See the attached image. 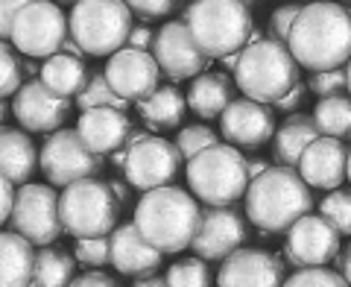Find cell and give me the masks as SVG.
I'll list each match as a JSON object with an SVG mask.
<instances>
[{
  "mask_svg": "<svg viewBox=\"0 0 351 287\" xmlns=\"http://www.w3.org/2000/svg\"><path fill=\"white\" fill-rule=\"evenodd\" d=\"M316 138H322L319 126H316L313 115H302L295 112L290 115L284 124L278 126L276 138H272V159H276L281 168H293L299 170V161L304 156V150L311 147Z\"/></svg>",
  "mask_w": 351,
  "mask_h": 287,
  "instance_id": "obj_24",
  "label": "cell"
},
{
  "mask_svg": "<svg viewBox=\"0 0 351 287\" xmlns=\"http://www.w3.org/2000/svg\"><path fill=\"white\" fill-rule=\"evenodd\" d=\"M348 150L351 147H346V141L325 135L316 138L299 161L302 179L316 191H339L343 179H348Z\"/></svg>",
  "mask_w": 351,
  "mask_h": 287,
  "instance_id": "obj_20",
  "label": "cell"
},
{
  "mask_svg": "<svg viewBox=\"0 0 351 287\" xmlns=\"http://www.w3.org/2000/svg\"><path fill=\"white\" fill-rule=\"evenodd\" d=\"M284 287H348V282L339 275L337 270L328 267H307V270H295Z\"/></svg>",
  "mask_w": 351,
  "mask_h": 287,
  "instance_id": "obj_37",
  "label": "cell"
},
{
  "mask_svg": "<svg viewBox=\"0 0 351 287\" xmlns=\"http://www.w3.org/2000/svg\"><path fill=\"white\" fill-rule=\"evenodd\" d=\"M152 56L161 65V73L173 82H184V80H196V76L208 73V65L214 59H208L202 47L193 41L188 24L182 18L167 21L158 36H156V47Z\"/></svg>",
  "mask_w": 351,
  "mask_h": 287,
  "instance_id": "obj_13",
  "label": "cell"
},
{
  "mask_svg": "<svg viewBox=\"0 0 351 287\" xmlns=\"http://www.w3.org/2000/svg\"><path fill=\"white\" fill-rule=\"evenodd\" d=\"M234 88L237 82L228 80L226 71L219 73H202L191 82V91H188V108L193 115H199L202 120H214V117H223V112L234 103Z\"/></svg>",
  "mask_w": 351,
  "mask_h": 287,
  "instance_id": "obj_26",
  "label": "cell"
},
{
  "mask_svg": "<svg viewBox=\"0 0 351 287\" xmlns=\"http://www.w3.org/2000/svg\"><path fill=\"white\" fill-rule=\"evenodd\" d=\"M156 36H158V32H152L147 24H135V30H132V36H129V44H126V47L152 50V47H156Z\"/></svg>",
  "mask_w": 351,
  "mask_h": 287,
  "instance_id": "obj_43",
  "label": "cell"
},
{
  "mask_svg": "<svg viewBox=\"0 0 351 287\" xmlns=\"http://www.w3.org/2000/svg\"><path fill=\"white\" fill-rule=\"evenodd\" d=\"M237 3H243V6H252V3H258V0H237Z\"/></svg>",
  "mask_w": 351,
  "mask_h": 287,
  "instance_id": "obj_55",
  "label": "cell"
},
{
  "mask_svg": "<svg viewBox=\"0 0 351 287\" xmlns=\"http://www.w3.org/2000/svg\"><path fill=\"white\" fill-rule=\"evenodd\" d=\"M348 182H351V150H348Z\"/></svg>",
  "mask_w": 351,
  "mask_h": 287,
  "instance_id": "obj_56",
  "label": "cell"
},
{
  "mask_svg": "<svg viewBox=\"0 0 351 287\" xmlns=\"http://www.w3.org/2000/svg\"><path fill=\"white\" fill-rule=\"evenodd\" d=\"M120 203L103 179H82L62 191V223L76 240L112 238L117 229Z\"/></svg>",
  "mask_w": 351,
  "mask_h": 287,
  "instance_id": "obj_8",
  "label": "cell"
},
{
  "mask_svg": "<svg viewBox=\"0 0 351 287\" xmlns=\"http://www.w3.org/2000/svg\"><path fill=\"white\" fill-rule=\"evenodd\" d=\"M182 21L188 24L193 41L208 59H226L232 53L249 47V36L255 30L249 6L237 0H193L184 6Z\"/></svg>",
  "mask_w": 351,
  "mask_h": 287,
  "instance_id": "obj_4",
  "label": "cell"
},
{
  "mask_svg": "<svg viewBox=\"0 0 351 287\" xmlns=\"http://www.w3.org/2000/svg\"><path fill=\"white\" fill-rule=\"evenodd\" d=\"M135 287H170L167 275H147V279H135Z\"/></svg>",
  "mask_w": 351,
  "mask_h": 287,
  "instance_id": "obj_49",
  "label": "cell"
},
{
  "mask_svg": "<svg viewBox=\"0 0 351 287\" xmlns=\"http://www.w3.org/2000/svg\"><path fill=\"white\" fill-rule=\"evenodd\" d=\"M0 62H3L0 94H3V100H9V97H15L21 88H24V56H21V53H12L9 41H3V47H0Z\"/></svg>",
  "mask_w": 351,
  "mask_h": 287,
  "instance_id": "obj_35",
  "label": "cell"
},
{
  "mask_svg": "<svg viewBox=\"0 0 351 287\" xmlns=\"http://www.w3.org/2000/svg\"><path fill=\"white\" fill-rule=\"evenodd\" d=\"M12 115L29 135H53L71 117V100L53 94L41 80H27L12 97Z\"/></svg>",
  "mask_w": 351,
  "mask_h": 287,
  "instance_id": "obj_15",
  "label": "cell"
},
{
  "mask_svg": "<svg viewBox=\"0 0 351 287\" xmlns=\"http://www.w3.org/2000/svg\"><path fill=\"white\" fill-rule=\"evenodd\" d=\"M276 115L267 103L240 97L219 117V135L237 150H258L276 138Z\"/></svg>",
  "mask_w": 351,
  "mask_h": 287,
  "instance_id": "obj_18",
  "label": "cell"
},
{
  "mask_svg": "<svg viewBox=\"0 0 351 287\" xmlns=\"http://www.w3.org/2000/svg\"><path fill=\"white\" fill-rule=\"evenodd\" d=\"M287 47L311 73L339 71L351 62V9L334 0L304 3L290 30Z\"/></svg>",
  "mask_w": 351,
  "mask_h": 287,
  "instance_id": "obj_1",
  "label": "cell"
},
{
  "mask_svg": "<svg viewBox=\"0 0 351 287\" xmlns=\"http://www.w3.org/2000/svg\"><path fill=\"white\" fill-rule=\"evenodd\" d=\"M123 3H126L138 18L152 21V18H167V15H173V12H179L182 0H123Z\"/></svg>",
  "mask_w": 351,
  "mask_h": 287,
  "instance_id": "obj_40",
  "label": "cell"
},
{
  "mask_svg": "<svg viewBox=\"0 0 351 287\" xmlns=\"http://www.w3.org/2000/svg\"><path fill=\"white\" fill-rule=\"evenodd\" d=\"M73 255L82 267H106L112 264V238H88V240H76Z\"/></svg>",
  "mask_w": 351,
  "mask_h": 287,
  "instance_id": "obj_36",
  "label": "cell"
},
{
  "mask_svg": "<svg viewBox=\"0 0 351 287\" xmlns=\"http://www.w3.org/2000/svg\"><path fill=\"white\" fill-rule=\"evenodd\" d=\"M76 279V255L62 246H41L32 287H71Z\"/></svg>",
  "mask_w": 351,
  "mask_h": 287,
  "instance_id": "obj_29",
  "label": "cell"
},
{
  "mask_svg": "<svg viewBox=\"0 0 351 287\" xmlns=\"http://www.w3.org/2000/svg\"><path fill=\"white\" fill-rule=\"evenodd\" d=\"M135 226L158 252L176 255L193 246L196 231L202 226V208L199 200L184 187H156L138 200Z\"/></svg>",
  "mask_w": 351,
  "mask_h": 287,
  "instance_id": "obj_2",
  "label": "cell"
},
{
  "mask_svg": "<svg viewBox=\"0 0 351 287\" xmlns=\"http://www.w3.org/2000/svg\"><path fill=\"white\" fill-rule=\"evenodd\" d=\"M164 252H158L149 240L141 235V229L132 223H120L112 235V264L120 275H132V279H147L156 275L161 267Z\"/></svg>",
  "mask_w": 351,
  "mask_h": 287,
  "instance_id": "obj_21",
  "label": "cell"
},
{
  "mask_svg": "<svg viewBox=\"0 0 351 287\" xmlns=\"http://www.w3.org/2000/svg\"><path fill=\"white\" fill-rule=\"evenodd\" d=\"M91 76V68L85 65V59H76V56H68V53H56V56L44 59V68H41V76L38 80L50 88L53 94L64 97V100H76L82 94V88Z\"/></svg>",
  "mask_w": 351,
  "mask_h": 287,
  "instance_id": "obj_28",
  "label": "cell"
},
{
  "mask_svg": "<svg viewBox=\"0 0 351 287\" xmlns=\"http://www.w3.org/2000/svg\"><path fill=\"white\" fill-rule=\"evenodd\" d=\"M339 231L328 223L322 214H307L287 231L284 240V258L295 270L307 267H328L339 258Z\"/></svg>",
  "mask_w": 351,
  "mask_h": 287,
  "instance_id": "obj_14",
  "label": "cell"
},
{
  "mask_svg": "<svg viewBox=\"0 0 351 287\" xmlns=\"http://www.w3.org/2000/svg\"><path fill=\"white\" fill-rule=\"evenodd\" d=\"M184 112H188V97L176 85H161L158 91H152L147 100L138 103V115L152 132L176 129L184 120Z\"/></svg>",
  "mask_w": 351,
  "mask_h": 287,
  "instance_id": "obj_27",
  "label": "cell"
},
{
  "mask_svg": "<svg viewBox=\"0 0 351 287\" xmlns=\"http://www.w3.org/2000/svg\"><path fill=\"white\" fill-rule=\"evenodd\" d=\"M249 240L246 214L237 208H202V226L196 231L193 252L202 261H226Z\"/></svg>",
  "mask_w": 351,
  "mask_h": 287,
  "instance_id": "obj_16",
  "label": "cell"
},
{
  "mask_svg": "<svg viewBox=\"0 0 351 287\" xmlns=\"http://www.w3.org/2000/svg\"><path fill=\"white\" fill-rule=\"evenodd\" d=\"M313 120L325 138L351 141V94H337L316 100Z\"/></svg>",
  "mask_w": 351,
  "mask_h": 287,
  "instance_id": "obj_30",
  "label": "cell"
},
{
  "mask_svg": "<svg viewBox=\"0 0 351 287\" xmlns=\"http://www.w3.org/2000/svg\"><path fill=\"white\" fill-rule=\"evenodd\" d=\"M15 205H18V191H15V182L9 179H0V217L3 223H9L15 214Z\"/></svg>",
  "mask_w": 351,
  "mask_h": 287,
  "instance_id": "obj_42",
  "label": "cell"
},
{
  "mask_svg": "<svg viewBox=\"0 0 351 287\" xmlns=\"http://www.w3.org/2000/svg\"><path fill=\"white\" fill-rule=\"evenodd\" d=\"M284 264L263 249L243 246L223 261L217 287H284Z\"/></svg>",
  "mask_w": 351,
  "mask_h": 287,
  "instance_id": "obj_19",
  "label": "cell"
},
{
  "mask_svg": "<svg viewBox=\"0 0 351 287\" xmlns=\"http://www.w3.org/2000/svg\"><path fill=\"white\" fill-rule=\"evenodd\" d=\"M307 88H311V91L319 97V100H325V97L346 94V91H348V73H346V68L311 73V80H307Z\"/></svg>",
  "mask_w": 351,
  "mask_h": 287,
  "instance_id": "obj_38",
  "label": "cell"
},
{
  "mask_svg": "<svg viewBox=\"0 0 351 287\" xmlns=\"http://www.w3.org/2000/svg\"><path fill=\"white\" fill-rule=\"evenodd\" d=\"M71 287H117V282L112 279V275L100 273V270H91V273H82V275H76Z\"/></svg>",
  "mask_w": 351,
  "mask_h": 287,
  "instance_id": "obj_44",
  "label": "cell"
},
{
  "mask_svg": "<svg viewBox=\"0 0 351 287\" xmlns=\"http://www.w3.org/2000/svg\"><path fill=\"white\" fill-rule=\"evenodd\" d=\"M0 275L3 282L0 287H32L36 282V264H38V252L36 244H29L24 235L18 231H3L0 235Z\"/></svg>",
  "mask_w": 351,
  "mask_h": 287,
  "instance_id": "obj_25",
  "label": "cell"
},
{
  "mask_svg": "<svg viewBox=\"0 0 351 287\" xmlns=\"http://www.w3.org/2000/svg\"><path fill=\"white\" fill-rule=\"evenodd\" d=\"M71 38V18L53 0H36L18 15L12 27V44L27 59H50L62 53Z\"/></svg>",
  "mask_w": 351,
  "mask_h": 287,
  "instance_id": "obj_9",
  "label": "cell"
},
{
  "mask_svg": "<svg viewBox=\"0 0 351 287\" xmlns=\"http://www.w3.org/2000/svg\"><path fill=\"white\" fill-rule=\"evenodd\" d=\"M319 214L331 223L343 238H351V191H331L319 203Z\"/></svg>",
  "mask_w": 351,
  "mask_h": 287,
  "instance_id": "obj_34",
  "label": "cell"
},
{
  "mask_svg": "<svg viewBox=\"0 0 351 287\" xmlns=\"http://www.w3.org/2000/svg\"><path fill=\"white\" fill-rule=\"evenodd\" d=\"M240 56H243V53H232V56L219 59V65H223V71H232V73H237V65H240Z\"/></svg>",
  "mask_w": 351,
  "mask_h": 287,
  "instance_id": "obj_51",
  "label": "cell"
},
{
  "mask_svg": "<svg viewBox=\"0 0 351 287\" xmlns=\"http://www.w3.org/2000/svg\"><path fill=\"white\" fill-rule=\"evenodd\" d=\"M299 68L287 44L276 38H263L261 44H249L240 56L234 82L243 97L267 106H276L281 97H287L299 85Z\"/></svg>",
  "mask_w": 351,
  "mask_h": 287,
  "instance_id": "obj_5",
  "label": "cell"
},
{
  "mask_svg": "<svg viewBox=\"0 0 351 287\" xmlns=\"http://www.w3.org/2000/svg\"><path fill=\"white\" fill-rule=\"evenodd\" d=\"M71 36L85 56H114L129 44L135 12L123 0H80L71 9Z\"/></svg>",
  "mask_w": 351,
  "mask_h": 287,
  "instance_id": "obj_7",
  "label": "cell"
},
{
  "mask_svg": "<svg viewBox=\"0 0 351 287\" xmlns=\"http://www.w3.org/2000/svg\"><path fill=\"white\" fill-rule=\"evenodd\" d=\"M0 170L3 179L15 185H29L36 170H41V150H36V141L24 129H3L0 132Z\"/></svg>",
  "mask_w": 351,
  "mask_h": 287,
  "instance_id": "obj_23",
  "label": "cell"
},
{
  "mask_svg": "<svg viewBox=\"0 0 351 287\" xmlns=\"http://www.w3.org/2000/svg\"><path fill=\"white\" fill-rule=\"evenodd\" d=\"M62 53H68V56H76V59H82V56H85V53H82V47H80V44L73 41V36H71L68 41L62 44Z\"/></svg>",
  "mask_w": 351,
  "mask_h": 287,
  "instance_id": "obj_50",
  "label": "cell"
},
{
  "mask_svg": "<svg viewBox=\"0 0 351 287\" xmlns=\"http://www.w3.org/2000/svg\"><path fill=\"white\" fill-rule=\"evenodd\" d=\"M246 170H249V179H258L269 170V161L267 159H258V156H246Z\"/></svg>",
  "mask_w": 351,
  "mask_h": 287,
  "instance_id": "obj_47",
  "label": "cell"
},
{
  "mask_svg": "<svg viewBox=\"0 0 351 287\" xmlns=\"http://www.w3.org/2000/svg\"><path fill=\"white\" fill-rule=\"evenodd\" d=\"M246 220L269 235H287L302 217L313 211L311 185L293 168H269L263 176L249 182L243 196Z\"/></svg>",
  "mask_w": 351,
  "mask_h": 287,
  "instance_id": "obj_3",
  "label": "cell"
},
{
  "mask_svg": "<svg viewBox=\"0 0 351 287\" xmlns=\"http://www.w3.org/2000/svg\"><path fill=\"white\" fill-rule=\"evenodd\" d=\"M346 73H348V94H351V62L346 65Z\"/></svg>",
  "mask_w": 351,
  "mask_h": 287,
  "instance_id": "obj_53",
  "label": "cell"
},
{
  "mask_svg": "<svg viewBox=\"0 0 351 287\" xmlns=\"http://www.w3.org/2000/svg\"><path fill=\"white\" fill-rule=\"evenodd\" d=\"M184 176H188L191 194L205 208H232L246 196L252 182L246 156L232 144H217L199 152L193 161L184 164Z\"/></svg>",
  "mask_w": 351,
  "mask_h": 287,
  "instance_id": "obj_6",
  "label": "cell"
},
{
  "mask_svg": "<svg viewBox=\"0 0 351 287\" xmlns=\"http://www.w3.org/2000/svg\"><path fill=\"white\" fill-rule=\"evenodd\" d=\"M211 270H208V261L202 258H179L167 270V284L170 287H211Z\"/></svg>",
  "mask_w": 351,
  "mask_h": 287,
  "instance_id": "obj_33",
  "label": "cell"
},
{
  "mask_svg": "<svg viewBox=\"0 0 351 287\" xmlns=\"http://www.w3.org/2000/svg\"><path fill=\"white\" fill-rule=\"evenodd\" d=\"M103 168V156L88 150L76 129H59L47 135L41 147V173L53 187H71L82 179H94Z\"/></svg>",
  "mask_w": 351,
  "mask_h": 287,
  "instance_id": "obj_10",
  "label": "cell"
},
{
  "mask_svg": "<svg viewBox=\"0 0 351 287\" xmlns=\"http://www.w3.org/2000/svg\"><path fill=\"white\" fill-rule=\"evenodd\" d=\"M182 152L176 147V141L164 138H147L138 147L129 150V161L123 168V179L135 187V191H156V187H167L182 170Z\"/></svg>",
  "mask_w": 351,
  "mask_h": 287,
  "instance_id": "obj_12",
  "label": "cell"
},
{
  "mask_svg": "<svg viewBox=\"0 0 351 287\" xmlns=\"http://www.w3.org/2000/svg\"><path fill=\"white\" fill-rule=\"evenodd\" d=\"M334 264H337V273L343 275V279L348 282V287H351V244L343 246V252H339V258Z\"/></svg>",
  "mask_w": 351,
  "mask_h": 287,
  "instance_id": "obj_46",
  "label": "cell"
},
{
  "mask_svg": "<svg viewBox=\"0 0 351 287\" xmlns=\"http://www.w3.org/2000/svg\"><path fill=\"white\" fill-rule=\"evenodd\" d=\"M53 3H73V6H76V3H80V0H53Z\"/></svg>",
  "mask_w": 351,
  "mask_h": 287,
  "instance_id": "obj_54",
  "label": "cell"
},
{
  "mask_svg": "<svg viewBox=\"0 0 351 287\" xmlns=\"http://www.w3.org/2000/svg\"><path fill=\"white\" fill-rule=\"evenodd\" d=\"M108 187H112V194H114V200L120 203V205H126L129 203V182L126 179H108Z\"/></svg>",
  "mask_w": 351,
  "mask_h": 287,
  "instance_id": "obj_48",
  "label": "cell"
},
{
  "mask_svg": "<svg viewBox=\"0 0 351 287\" xmlns=\"http://www.w3.org/2000/svg\"><path fill=\"white\" fill-rule=\"evenodd\" d=\"M12 231L24 235L29 244L50 246L64 231L62 223V196L53 191V185L29 182L18 191V205L12 214Z\"/></svg>",
  "mask_w": 351,
  "mask_h": 287,
  "instance_id": "obj_11",
  "label": "cell"
},
{
  "mask_svg": "<svg viewBox=\"0 0 351 287\" xmlns=\"http://www.w3.org/2000/svg\"><path fill=\"white\" fill-rule=\"evenodd\" d=\"M108 161L114 164V168H126V161H129V150L123 147V150H117L114 156H108Z\"/></svg>",
  "mask_w": 351,
  "mask_h": 287,
  "instance_id": "obj_52",
  "label": "cell"
},
{
  "mask_svg": "<svg viewBox=\"0 0 351 287\" xmlns=\"http://www.w3.org/2000/svg\"><path fill=\"white\" fill-rule=\"evenodd\" d=\"M132 129L135 126H132L129 115L120 108H91V112H82L80 124H76V132L97 156H114L117 150H123Z\"/></svg>",
  "mask_w": 351,
  "mask_h": 287,
  "instance_id": "obj_22",
  "label": "cell"
},
{
  "mask_svg": "<svg viewBox=\"0 0 351 287\" xmlns=\"http://www.w3.org/2000/svg\"><path fill=\"white\" fill-rule=\"evenodd\" d=\"M106 76L108 85L117 91V97H123L126 103L129 100L141 103L161 88V65L149 50H138V47H123L114 56H108Z\"/></svg>",
  "mask_w": 351,
  "mask_h": 287,
  "instance_id": "obj_17",
  "label": "cell"
},
{
  "mask_svg": "<svg viewBox=\"0 0 351 287\" xmlns=\"http://www.w3.org/2000/svg\"><path fill=\"white\" fill-rule=\"evenodd\" d=\"M29 3H36V0H0V38L3 41H12L15 21Z\"/></svg>",
  "mask_w": 351,
  "mask_h": 287,
  "instance_id": "obj_41",
  "label": "cell"
},
{
  "mask_svg": "<svg viewBox=\"0 0 351 287\" xmlns=\"http://www.w3.org/2000/svg\"><path fill=\"white\" fill-rule=\"evenodd\" d=\"M76 106H80V112H91V108H120V112H126L129 103L123 97H117V91L108 85L106 71L94 68L82 88V94L76 97Z\"/></svg>",
  "mask_w": 351,
  "mask_h": 287,
  "instance_id": "obj_31",
  "label": "cell"
},
{
  "mask_svg": "<svg viewBox=\"0 0 351 287\" xmlns=\"http://www.w3.org/2000/svg\"><path fill=\"white\" fill-rule=\"evenodd\" d=\"M217 144H223V141H219V132L211 129V126H205V124L184 126L179 135H176V147H179V152H182L184 161H193L196 156H199V152L217 147Z\"/></svg>",
  "mask_w": 351,
  "mask_h": 287,
  "instance_id": "obj_32",
  "label": "cell"
},
{
  "mask_svg": "<svg viewBox=\"0 0 351 287\" xmlns=\"http://www.w3.org/2000/svg\"><path fill=\"white\" fill-rule=\"evenodd\" d=\"M302 9H304V3H299V0L278 6L276 12H272V18H269V38H276V41H281V44H287L290 30H293V24H295V18L302 15Z\"/></svg>",
  "mask_w": 351,
  "mask_h": 287,
  "instance_id": "obj_39",
  "label": "cell"
},
{
  "mask_svg": "<svg viewBox=\"0 0 351 287\" xmlns=\"http://www.w3.org/2000/svg\"><path fill=\"white\" fill-rule=\"evenodd\" d=\"M307 91H311V88H307L304 82H299V85H295L287 97H281V100L276 103V108H278V112H293V115H295V108H299V106L304 103Z\"/></svg>",
  "mask_w": 351,
  "mask_h": 287,
  "instance_id": "obj_45",
  "label": "cell"
}]
</instances>
